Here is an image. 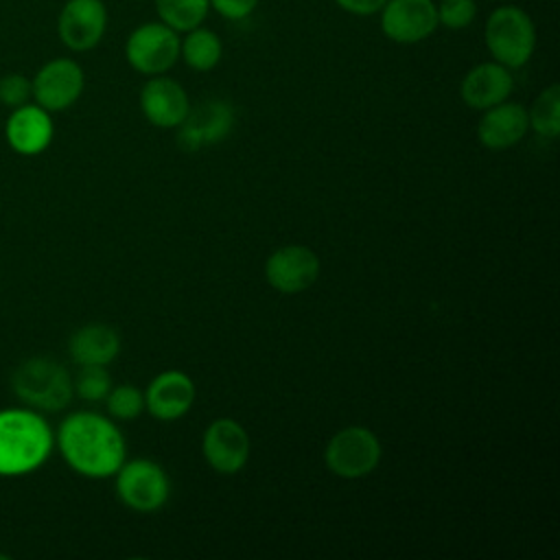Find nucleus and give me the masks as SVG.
<instances>
[{
    "label": "nucleus",
    "instance_id": "1",
    "mask_svg": "<svg viewBox=\"0 0 560 560\" xmlns=\"http://www.w3.org/2000/svg\"><path fill=\"white\" fill-rule=\"evenodd\" d=\"M57 446L68 466L90 479L116 475L127 451L118 427L94 411L70 413L59 424Z\"/></svg>",
    "mask_w": 560,
    "mask_h": 560
},
{
    "label": "nucleus",
    "instance_id": "26",
    "mask_svg": "<svg viewBox=\"0 0 560 560\" xmlns=\"http://www.w3.org/2000/svg\"><path fill=\"white\" fill-rule=\"evenodd\" d=\"M33 96V88H31V79H26L24 74L11 72L4 74L0 79V103L15 109L24 103H28V98Z\"/></svg>",
    "mask_w": 560,
    "mask_h": 560
},
{
    "label": "nucleus",
    "instance_id": "28",
    "mask_svg": "<svg viewBox=\"0 0 560 560\" xmlns=\"http://www.w3.org/2000/svg\"><path fill=\"white\" fill-rule=\"evenodd\" d=\"M339 9L352 15H374L383 9L385 0H335Z\"/></svg>",
    "mask_w": 560,
    "mask_h": 560
},
{
    "label": "nucleus",
    "instance_id": "27",
    "mask_svg": "<svg viewBox=\"0 0 560 560\" xmlns=\"http://www.w3.org/2000/svg\"><path fill=\"white\" fill-rule=\"evenodd\" d=\"M210 7L225 20H245L258 7V0H210Z\"/></svg>",
    "mask_w": 560,
    "mask_h": 560
},
{
    "label": "nucleus",
    "instance_id": "23",
    "mask_svg": "<svg viewBox=\"0 0 560 560\" xmlns=\"http://www.w3.org/2000/svg\"><path fill=\"white\" fill-rule=\"evenodd\" d=\"M109 416L118 420H133L144 409V394L133 385H118L105 396Z\"/></svg>",
    "mask_w": 560,
    "mask_h": 560
},
{
    "label": "nucleus",
    "instance_id": "20",
    "mask_svg": "<svg viewBox=\"0 0 560 560\" xmlns=\"http://www.w3.org/2000/svg\"><path fill=\"white\" fill-rule=\"evenodd\" d=\"M179 55L184 57L188 68L197 72H208L221 61L223 46L217 33L203 26H195L186 31V37L179 42Z\"/></svg>",
    "mask_w": 560,
    "mask_h": 560
},
{
    "label": "nucleus",
    "instance_id": "13",
    "mask_svg": "<svg viewBox=\"0 0 560 560\" xmlns=\"http://www.w3.org/2000/svg\"><path fill=\"white\" fill-rule=\"evenodd\" d=\"M140 109L151 125L171 129L184 122L190 112V101L186 90L175 79L155 74L142 85Z\"/></svg>",
    "mask_w": 560,
    "mask_h": 560
},
{
    "label": "nucleus",
    "instance_id": "22",
    "mask_svg": "<svg viewBox=\"0 0 560 560\" xmlns=\"http://www.w3.org/2000/svg\"><path fill=\"white\" fill-rule=\"evenodd\" d=\"M527 116H529V127L538 136H542L547 140L558 138V133H560V88L556 83L545 88L536 96Z\"/></svg>",
    "mask_w": 560,
    "mask_h": 560
},
{
    "label": "nucleus",
    "instance_id": "4",
    "mask_svg": "<svg viewBox=\"0 0 560 560\" xmlns=\"http://www.w3.org/2000/svg\"><path fill=\"white\" fill-rule=\"evenodd\" d=\"M13 392L33 409L59 411L72 398V381L61 363L48 357H33L15 370Z\"/></svg>",
    "mask_w": 560,
    "mask_h": 560
},
{
    "label": "nucleus",
    "instance_id": "6",
    "mask_svg": "<svg viewBox=\"0 0 560 560\" xmlns=\"http://www.w3.org/2000/svg\"><path fill=\"white\" fill-rule=\"evenodd\" d=\"M179 42L177 31L164 22H144L127 37L125 57L140 74H164L179 59Z\"/></svg>",
    "mask_w": 560,
    "mask_h": 560
},
{
    "label": "nucleus",
    "instance_id": "2",
    "mask_svg": "<svg viewBox=\"0 0 560 560\" xmlns=\"http://www.w3.org/2000/svg\"><path fill=\"white\" fill-rule=\"evenodd\" d=\"M55 435L33 409L0 411V477H20L37 470L50 455Z\"/></svg>",
    "mask_w": 560,
    "mask_h": 560
},
{
    "label": "nucleus",
    "instance_id": "14",
    "mask_svg": "<svg viewBox=\"0 0 560 560\" xmlns=\"http://www.w3.org/2000/svg\"><path fill=\"white\" fill-rule=\"evenodd\" d=\"M195 402V385L188 374L179 370H168L158 374L144 394V407L158 420H177Z\"/></svg>",
    "mask_w": 560,
    "mask_h": 560
},
{
    "label": "nucleus",
    "instance_id": "19",
    "mask_svg": "<svg viewBox=\"0 0 560 560\" xmlns=\"http://www.w3.org/2000/svg\"><path fill=\"white\" fill-rule=\"evenodd\" d=\"M70 357L77 365H107L120 350L118 332L105 324H88L70 337Z\"/></svg>",
    "mask_w": 560,
    "mask_h": 560
},
{
    "label": "nucleus",
    "instance_id": "10",
    "mask_svg": "<svg viewBox=\"0 0 560 560\" xmlns=\"http://www.w3.org/2000/svg\"><path fill=\"white\" fill-rule=\"evenodd\" d=\"M107 28V9L103 0H68L57 20L59 39L74 52L98 46Z\"/></svg>",
    "mask_w": 560,
    "mask_h": 560
},
{
    "label": "nucleus",
    "instance_id": "12",
    "mask_svg": "<svg viewBox=\"0 0 560 560\" xmlns=\"http://www.w3.org/2000/svg\"><path fill=\"white\" fill-rule=\"evenodd\" d=\"M201 451L217 472L234 475L249 457L247 431L232 418H217L203 433Z\"/></svg>",
    "mask_w": 560,
    "mask_h": 560
},
{
    "label": "nucleus",
    "instance_id": "5",
    "mask_svg": "<svg viewBox=\"0 0 560 560\" xmlns=\"http://www.w3.org/2000/svg\"><path fill=\"white\" fill-rule=\"evenodd\" d=\"M324 459L332 475L343 479H359L378 466L381 442L365 427H346L328 440Z\"/></svg>",
    "mask_w": 560,
    "mask_h": 560
},
{
    "label": "nucleus",
    "instance_id": "8",
    "mask_svg": "<svg viewBox=\"0 0 560 560\" xmlns=\"http://www.w3.org/2000/svg\"><path fill=\"white\" fill-rule=\"evenodd\" d=\"M85 85L83 70L68 57L46 61L31 79L33 98L46 112H61L77 103Z\"/></svg>",
    "mask_w": 560,
    "mask_h": 560
},
{
    "label": "nucleus",
    "instance_id": "18",
    "mask_svg": "<svg viewBox=\"0 0 560 560\" xmlns=\"http://www.w3.org/2000/svg\"><path fill=\"white\" fill-rule=\"evenodd\" d=\"M477 125V136L488 149H508L523 140L529 129L527 109L521 103H499L488 109Z\"/></svg>",
    "mask_w": 560,
    "mask_h": 560
},
{
    "label": "nucleus",
    "instance_id": "15",
    "mask_svg": "<svg viewBox=\"0 0 560 560\" xmlns=\"http://www.w3.org/2000/svg\"><path fill=\"white\" fill-rule=\"evenodd\" d=\"M512 88L514 79L510 74V68L497 61H483L466 72L459 85V94L468 107L488 109L508 101Z\"/></svg>",
    "mask_w": 560,
    "mask_h": 560
},
{
    "label": "nucleus",
    "instance_id": "9",
    "mask_svg": "<svg viewBox=\"0 0 560 560\" xmlns=\"http://www.w3.org/2000/svg\"><path fill=\"white\" fill-rule=\"evenodd\" d=\"M378 13L383 35L396 44H418L438 28L433 0H385Z\"/></svg>",
    "mask_w": 560,
    "mask_h": 560
},
{
    "label": "nucleus",
    "instance_id": "11",
    "mask_svg": "<svg viewBox=\"0 0 560 560\" xmlns=\"http://www.w3.org/2000/svg\"><path fill=\"white\" fill-rule=\"evenodd\" d=\"M317 276L319 258L306 245H284L265 262V278L280 293H300L313 287Z\"/></svg>",
    "mask_w": 560,
    "mask_h": 560
},
{
    "label": "nucleus",
    "instance_id": "17",
    "mask_svg": "<svg viewBox=\"0 0 560 560\" xmlns=\"http://www.w3.org/2000/svg\"><path fill=\"white\" fill-rule=\"evenodd\" d=\"M234 114L232 107L223 101H206L188 112L184 122L179 125V144L188 151L199 149L203 144L219 142L225 133H230Z\"/></svg>",
    "mask_w": 560,
    "mask_h": 560
},
{
    "label": "nucleus",
    "instance_id": "7",
    "mask_svg": "<svg viewBox=\"0 0 560 560\" xmlns=\"http://www.w3.org/2000/svg\"><path fill=\"white\" fill-rule=\"evenodd\" d=\"M116 492L120 501L136 512L160 510L171 492L164 468L151 459L122 462L116 470Z\"/></svg>",
    "mask_w": 560,
    "mask_h": 560
},
{
    "label": "nucleus",
    "instance_id": "16",
    "mask_svg": "<svg viewBox=\"0 0 560 560\" xmlns=\"http://www.w3.org/2000/svg\"><path fill=\"white\" fill-rule=\"evenodd\" d=\"M4 133L13 151L22 155L42 153L50 144L55 133L50 112H46L37 103H24L11 112Z\"/></svg>",
    "mask_w": 560,
    "mask_h": 560
},
{
    "label": "nucleus",
    "instance_id": "3",
    "mask_svg": "<svg viewBox=\"0 0 560 560\" xmlns=\"http://www.w3.org/2000/svg\"><path fill=\"white\" fill-rule=\"evenodd\" d=\"M483 42L497 63L510 70L521 68L534 52L536 28L521 7L501 4L486 20Z\"/></svg>",
    "mask_w": 560,
    "mask_h": 560
},
{
    "label": "nucleus",
    "instance_id": "25",
    "mask_svg": "<svg viewBox=\"0 0 560 560\" xmlns=\"http://www.w3.org/2000/svg\"><path fill=\"white\" fill-rule=\"evenodd\" d=\"M438 11V24L451 31H462L470 26V22L477 15V2L475 0H440L435 4Z\"/></svg>",
    "mask_w": 560,
    "mask_h": 560
},
{
    "label": "nucleus",
    "instance_id": "24",
    "mask_svg": "<svg viewBox=\"0 0 560 560\" xmlns=\"http://www.w3.org/2000/svg\"><path fill=\"white\" fill-rule=\"evenodd\" d=\"M72 387L77 389V394L83 400L96 402L109 394L112 378H109L105 365H81V372L77 374V381Z\"/></svg>",
    "mask_w": 560,
    "mask_h": 560
},
{
    "label": "nucleus",
    "instance_id": "21",
    "mask_svg": "<svg viewBox=\"0 0 560 560\" xmlns=\"http://www.w3.org/2000/svg\"><path fill=\"white\" fill-rule=\"evenodd\" d=\"M160 22L177 33L201 26L210 11V0H155Z\"/></svg>",
    "mask_w": 560,
    "mask_h": 560
}]
</instances>
